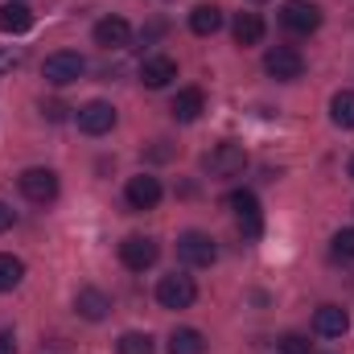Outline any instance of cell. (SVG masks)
I'll return each instance as SVG.
<instances>
[{"mask_svg":"<svg viewBox=\"0 0 354 354\" xmlns=\"http://www.w3.org/2000/svg\"><path fill=\"white\" fill-rule=\"evenodd\" d=\"M41 75H46V83H54V87H71V83H79V79L87 75V58L75 54V50H58V54L46 58Z\"/></svg>","mask_w":354,"mask_h":354,"instance_id":"obj_1","label":"cell"},{"mask_svg":"<svg viewBox=\"0 0 354 354\" xmlns=\"http://www.w3.org/2000/svg\"><path fill=\"white\" fill-rule=\"evenodd\" d=\"M280 25L297 37H309V33L322 29V8L313 0H284L280 4Z\"/></svg>","mask_w":354,"mask_h":354,"instance_id":"obj_2","label":"cell"},{"mask_svg":"<svg viewBox=\"0 0 354 354\" xmlns=\"http://www.w3.org/2000/svg\"><path fill=\"white\" fill-rule=\"evenodd\" d=\"M157 301H161V309H189V305L198 301L194 276H185V272L161 276V280H157Z\"/></svg>","mask_w":354,"mask_h":354,"instance_id":"obj_3","label":"cell"},{"mask_svg":"<svg viewBox=\"0 0 354 354\" xmlns=\"http://www.w3.org/2000/svg\"><path fill=\"white\" fill-rule=\"evenodd\" d=\"M177 256L189 268H210L218 260V248H214V239L206 231H181L177 235Z\"/></svg>","mask_w":354,"mask_h":354,"instance_id":"obj_4","label":"cell"},{"mask_svg":"<svg viewBox=\"0 0 354 354\" xmlns=\"http://www.w3.org/2000/svg\"><path fill=\"white\" fill-rule=\"evenodd\" d=\"M206 169H210V177H239L248 169V149L235 140H223L206 153Z\"/></svg>","mask_w":354,"mask_h":354,"instance_id":"obj_5","label":"cell"},{"mask_svg":"<svg viewBox=\"0 0 354 354\" xmlns=\"http://www.w3.org/2000/svg\"><path fill=\"white\" fill-rule=\"evenodd\" d=\"M227 206L235 210V218H239V231H243V239H260V231H264L260 198H256L252 189H235V194L227 198Z\"/></svg>","mask_w":354,"mask_h":354,"instance_id":"obj_6","label":"cell"},{"mask_svg":"<svg viewBox=\"0 0 354 354\" xmlns=\"http://www.w3.org/2000/svg\"><path fill=\"white\" fill-rule=\"evenodd\" d=\"M17 185H21V194L29 198V202H37V206H50L54 198H58V174L54 169H25V174L17 177Z\"/></svg>","mask_w":354,"mask_h":354,"instance_id":"obj_7","label":"cell"},{"mask_svg":"<svg viewBox=\"0 0 354 354\" xmlns=\"http://www.w3.org/2000/svg\"><path fill=\"white\" fill-rule=\"evenodd\" d=\"M264 71L272 79H280V83H292V79L305 75V58H301V50H292V46H272L264 54Z\"/></svg>","mask_w":354,"mask_h":354,"instance_id":"obj_8","label":"cell"},{"mask_svg":"<svg viewBox=\"0 0 354 354\" xmlns=\"http://www.w3.org/2000/svg\"><path fill=\"white\" fill-rule=\"evenodd\" d=\"M157 256H161V248H157V239H149V235H128V239L120 243V264L128 268V272L153 268Z\"/></svg>","mask_w":354,"mask_h":354,"instance_id":"obj_9","label":"cell"},{"mask_svg":"<svg viewBox=\"0 0 354 354\" xmlns=\"http://www.w3.org/2000/svg\"><path fill=\"white\" fill-rule=\"evenodd\" d=\"M75 124H79V132H87V136H107V132L115 128V107H111L107 99H91V103L79 107Z\"/></svg>","mask_w":354,"mask_h":354,"instance_id":"obj_10","label":"cell"},{"mask_svg":"<svg viewBox=\"0 0 354 354\" xmlns=\"http://www.w3.org/2000/svg\"><path fill=\"white\" fill-rule=\"evenodd\" d=\"M91 37H95L99 50H128V41H132V25H128L124 17H103V21H95Z\"/></svg>","mask_w":354,"mask_h":354,"instance_id":"obj_11","label":"cell"},{"mask_svg":"<svg viewBox=\"0 0 354 354\" xmlns=\"http://www.w3.org/2000/svg\"><path fill=\"white\" fill-rule=\"evenodd\" d=\"M161 181L157 177H149V174H140V177H128V185H124V198H128V206L132 210H153L157 202H161Z\"/></svg>","mask_w":354,"mask_h":354,"instance_id":"obj_12","label":"cell"},{"mask_svg":"<svg viewBox=\"0 0 354 354\" xmlns=\"http://www.w3.org/2000/svg\"><path fill=\"white\" fill-rule=\"evenodd\" d=\"M177 79V62L169 58V54H153V58H145L140 62V83L149 91H161V87H169Z\"/></svg>","mask_w":354,"mask_h":354,"instance_id":"obj_13","label":"cell"},{"mask_svg":"<svg viewBox=\"0 0 354 354\" xmlns=\"http://www.w3.org/2000/svg\"><path fill=\"white\" fill-rule=\"evenodd\" d=\"M206 111V95L198 87H185V91H177L174 95V103H169V115H174L177 124H194L198 115Z\"/></svg>","mask_w":354,"mask_h":354,"instance_id":"obj_14","label":"cell"},{"mask_svg":"<svg viewBox=\"0 0 354 354\" xmlns=\"http://www.w3.org/2000/svg\"><path fill=\"white\" fill-rule=\"evenodd\" d=\"M313 330H317L322 338H342V334L351 330V317H346L342 305H322V309L313 313Z\"/></svg>","mask_w":354,"mask_h":354,"instance_id":"obj_15","label":"cell"},{"mask_svg":"<svg viewBox=\"0 0 354 354\" xmlns=\"http://www.w3.org/2000/svg\"><path fill=\"white\" fill-rule=\"evenodd\" d=\"M33 29V8L29 4H21V0H8V4H0V33H29Z\"/></svg>","mask_w":354,"mask_h":354,"instance_id":"obj_16","label":"cell"},{"mask_svg":"<svg viewBox=\"0 0 354 354\" xmlns=\"http://www.w3.org/2000/svg\"><path fill=\"white\" fill-rule=\"evenodd\" d=\"M75 309H79V317H87V322H103L107 317V309H111V301H107V292H99V288H79L75 292Z\"/></svg>","mask_w":354,"mask_h":354,"instance_id":"obj_17","label":"cell"},{"mask_svg":"<svg viewBox=\"0 0 354 354\" xmlns=\"http://www.w3.org/2000/svg\"><path fill=\"white\" fill-rule=\"evenodd\" d=\"M231 33H235L239 46H260L264 41V17L260 12H239L235 25H231Z\"/></svg>","mask_w":354,"mask_h":354,"instance_id":"obj_18","label":"cell"},{"mask_svg":"<svg viewBox=\"0 0 354 354\" xmlns=\"http://www.w3.org/2000/svg\"><path fill=\"white\" fill-rule=\"evenodd\" d=\"M189 29H194L198 37L218 33V29H223V8H218V4H198V8L189 12Z\"/></svg>","mask_w":354,"mask_h":354,"instance_id":"obj_19","label":"cell"},{"mask_svg":"<svg viewBox=\"0 0 354 354\" xmlns=\"http://www.w3.org/2000/svg\"><path fill=\"white\" fill-rule=\"evenodd\" d=\"M169 354H206L202 330H189V326L174 330V334H169Z\"/></svg>","mask_w":354,"mask_h":354,"instance_id":"obj_20","label":"cell"},{"mask_svg":"<svg viewBox=\"0 0 354 354\" xmlns=\"http://www.w3.org/2000/svg\"><path fill=\"white\" fill-rule=\"evenodd\" d=\"M21 280H25V260H17V256L0 252V292H12Z\"/></svg>","mask_w":354,"mask_h":354,"instance_id":"obj_21","label":"cell"},{"mask_svg":"<svg viewBox=\"0 0 354 354\" xmlns=\"http://www.w3.org/2000/svg\"><path fill=\"white\" fill-rule=\"evenodd\" d=\"M330 120L338 128H354V91H338L330 99Z\"/></svg>","mask_w":354,"mask_h":354,"instance_id":"obj_22","label":"cell"},{"mask_svg":"<svg viewBox=\"0 0 354 354\" xmlns=\"http://www.w3.org/2000/svg\"><path fill=\"white\" fill-rule=\"evenodd\" d=\"M115 351L120 354H153V338L140 334V330H128V334L115 342Z\"/></svg>","mask_w":354,"mask_h":354,"instance_id":"obj_23","label":"cell"},{"mask_svg":"<svg viewBox=\"0 0 354 354\" xmlns=\"http://www.w3.org/2000/svg\"><path fill=\"white\" fill-rule=\"evenodd\" d=\"M334 256H338V260H354V227H346V231L334 235Z\"/></svg>","mask_w":354,"mask_h":354,"instance_id":"obj_24","label":"cell"},{"mask_svg":"<svg viewBox=\"0 0 354 354\" xmlns=\"http://www.w3.org/2000/svg\"><path fill=\"white\" fill-rule=\"evenodd\" d=\"M280 351L284 354H309V338L305 334H284L280 338Z\"/></svg>","mask_w":354,"mask_h":354,"instance_id":"obj_25","label":"cell"},{"mask_svg":"<svg viewBox=\"0 0 354 354\" xmlns=\"http://www.w3.org/2000/svg\"><path fill=\"white\" fill-rule=\"evenodd\" d=\"M12 223H17V214H12V206H8V202H0V235H4V231H8Z\"/></svg>","mask_w":354,"mask_h":354,"instance_id":"obj_26","label":"cell"},{"mask_svg":"<svg viewBox=\"0 0 354 354\" xmlns=\"http://www.w3.org/2000/svg\"><path fill=\"white\" fill-rule=\"evenodd\" d=\"M0 354H17V346H12V334H8V330H0Z\"/></svg>","mask_w":354,"mask_h":354,"instance_id":"obj_27","label":"cell"},{"mask_svg":"<svg viewBox=\"0 0 354 354\" xmlns=\"http://www.w3.org/2000/svg\"><path fill=\"white\" fill-rule=\"evenodd\" d=\"M41 111H46V115H50V120H62V111H66V107H62V103H46V107H41Z\"/></svg>","mask_w":354,"mask_h":354,"instance_id":"obj_28","label":"cell"},{"mask_svg":"<svg viewBox=\"0 0 354 354\" xmlns=\"http://www.w3.org/2000/svg\"><path fill=\"white\" fill-rule=\"evenodd\" d=\"M8 66H17V54H0V71H8Z\"/></svg>","mask_w":354,"mask_h":354,"instance_id":"obj_29","label":"cell"},{"mask_svg":"<svg viewBox=\"0 0 354 354\" xmlns=\"http://www.w3.org/2000/svg\"><path fill=\"white\" fill-rule=\"evenodd\" d=\"M351 181H354V157H351Z\"/></svg>","mask_w":354,"mask_h":354,"instance_id":"obj_30","label":"cell"},{"mask_svg":"<svg viewBox=\"0 0 354 354\" xmlns=\"http://www.w3.org/2000/svg\"><path fill=\"white\" fill-rule=\"evenodd\" d=\"M252 4H260V0H252Z\"/></svg>","mask_w":354,"mask_h":354,"instance_id":"obj_31","label":"cell"}]
</instances>
